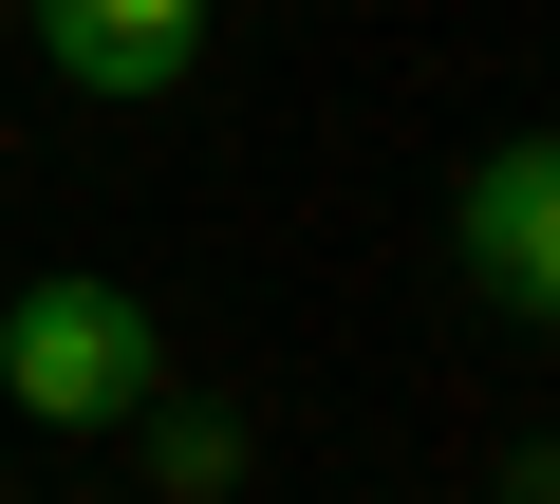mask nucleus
I'll return each instance as SVG.
<instances>
[{
    "label": "nucleus",
    "mask_w": 560,
    "mask_h": 504,
    "mask_svg": "<svg viewBox=\"0 0 560 504\" xmlns=\"http://www.w3.org/2000/svg\"><path fill=\"white\" fill-rule=\"evenodd\" d=\"M0 392H20L38 430H75V448H113L150 392H168V337H150V300L131 281H20V300H0Z\"/></svg>",
    "instance_id": "obj_1"
},
{
    "label": "nucleus",
    "mask_w": 560,
    "mask_h": 504,
    "mask_svg": "<svg viewBox=\"0 0 560 504\" xmlns=\"http://www.w3.org/2000/svg\"><path fill=\"white\" fill-rule=\"evenodd\" d=\"M448 243H467V300H486V318H541V300H560V150L504 131V150L467 168Z\"/></svg>",
    "instance_id": "obj_2"
},
{
    "label": "nucleus",
    "mask_w": 560,
    "mask_h": 504,
    "mask_svg": "<svg viewBox=\"0 0 560 504\" xmlns=\"http://www.w3.org/2000/svg\"><path fill=\"white\" fill-rule=\"evenodd\" d=\"M20 20H38V57H57L75 94H113V113H150V94L206 75V0H20Z\"/></svg>",
    "instance_id": "obj_3"
},
{
    "label": "nucleus",
    "mask_w": 560,
    "mask_h": 504,
    "mask_svg": "<svg viewBox=\"0 0 560 504\" xmlns=\"http://www.w3.org/2000/svg\"><path fill=\"white\" fill-rule=\"evenodd\" d=\"M131 467H150L168 504H224L261 448H243V411H187V392H150V411H131Z\"/></svg>",
    "instance_id": "obj_4"
},
{
    "label": "nucleus",
    "mask_w": 560,
    "mask_h": 504,
    "mask_svg": "<svg viewBox=\"0 0 560 504\" xmlns=\"http://www.w3.org/2000/svg\"><path fill=\"white\" fill-rule=\"evenodd\" d=\"M486 504H560V467H541V448H504V467H486Z\"/></svg>",
    "instance_id": "obj_5"
}]
</instances>
